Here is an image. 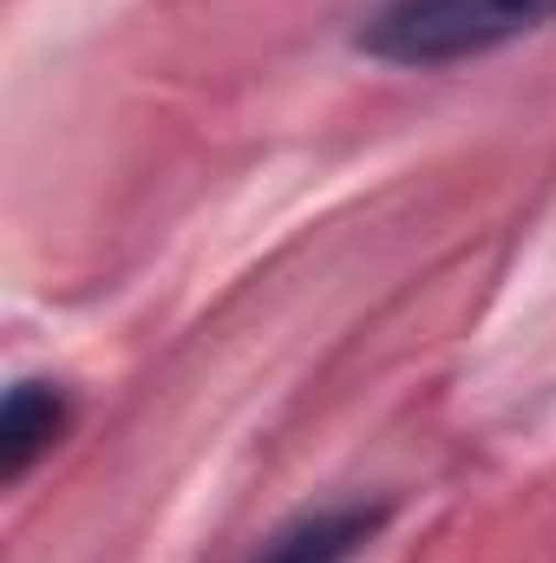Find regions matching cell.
Returning <instances> with one entry per match:
<instances>
[{
  "instance_id": "cell-1",
  "label": "cell",
  "mask_w": 556,
  "mask_h": 563,
  "mask_svg": "<svg viewBox=\"0 0 556 563\" xmlns=\"http://www.w3.org/2000/svg\"><path fill=\"white\" fill-rule=\"evenodd\" d=\"M556 20V0H393L367 20L360 46L393 66H445L511 46Z\"/></svg>"
},
{
  "instance_id": "cell-2",
  "label": "cell",
  "mask_w": 556,
  "mask_h": 563,
  "mask_svg": "<svg viewBox=\"0 0 556 563\" xmlns=\"http://www.w3.org/2000/svg\"><path fill=\"white\" fill-rule=\"evenodd\" d=\"M380 525H387V505H334L269 538V551L256 563H347Z\"/></svg>"
},
{
  "instance_id": "cell-3",
  "label": "cell",
  "mask_w": 556,
  "mask_h": 563,
  "mask_svg": "<svg viewBox=\"0 0 556 563\" xmlns=\"http://www.w3.org/2000/svg\"><path fill=\"white\" fill-rule=\"evenodd\" d=\"M66 420H73L66 394H53V387H40V380L13 387L7 407H0V472H7V478H26V465L66 432Z\"/></svg>"
}]
</instances>
